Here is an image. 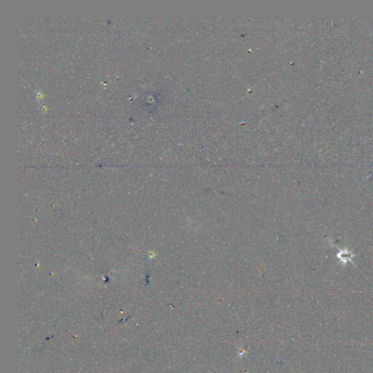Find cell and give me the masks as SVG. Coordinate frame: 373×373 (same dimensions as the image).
I'll list each match as a JSON object with an SVG mask.
<instances>
[{"label": "cell", "instance_id": "cell-1", "mask_svg": "<svg viewBox=\"0 0 373 373\" xmlns=\"http://www.w3.org/2000/svg\"><path fill=\"white\" fill-rule=\"evenodd\" d=\"M352 257L353 255H351V252L346 251H340V253H338V257L340 259V260L343 261V264L346 263L347 261H351Z\"/></svg>", "mask_w": 373, "mask_h": 373}]
</instances>
